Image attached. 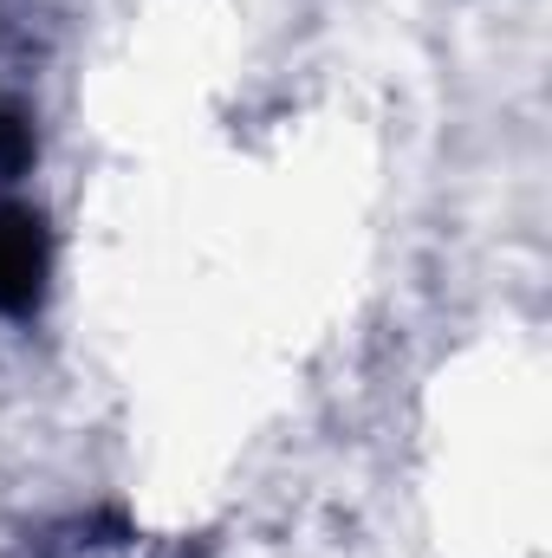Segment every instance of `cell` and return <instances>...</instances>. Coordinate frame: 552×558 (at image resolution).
Here are the masks:
<instances>
[{
	"label": "cell",
	"instance_id": "7a4b0ae2",
	"mask_svg": "<svg viewBox=\"0 0 552 558\" xmlns=\"http://www.w3.org/2000/svg\"><path fill=\"white\" fill-rule=\"evenodd\" d=\"M33 162V124L0 98V175H20Z\"/></svg>",
	"mask_w": 552,
	"mask_h": 558
},
{
	"label": "cell",
	"instance_id": "6da1fadb",
	"mask_svg": "<svg viewBox=\"0 0 552 558\" xmlns=\"http://www.w3.org/2000/svg\"><path fill=\"white\" fill-rule=\"evenodd\" d=\"M46 274H52L46 221H39L33 208L0 202V312H7V318H26V312L46 299Z\"/></svg>",
	"mask_w": 552,
	"mask_h": 558
}]
</instances>
